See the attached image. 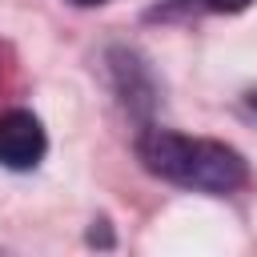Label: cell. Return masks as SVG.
<instances>
[{"label":"cell","instance_id":"cell-1","mask_svg":"<svg viewBox=\"0 0 257 257\" xmlns=\"http://www.w3.org/2000/svg\"><path fill=\"white\" fill-rule=\"evenodd\" d=\"M137 161L145 165V173L209 197H229L249 181V161L233 145L213 137H189L161 124H145L137 133Z\"/></svg>","mask_w":257,"mask_h":257},{"label":"cell","instance_id":"cell-2","mask_svg":"<svg viewBox=\"0 0 257 257\" xmlns=\"http://www.w3.org/2000/svg\"><path fill=\"white\" fill-rule=\"evenodd\" d=\"M48 153V133L36 112L8 108L0 112V165L12 173H32Z\"/></svg>","mask_w":257,"mask_h":257},{"label":"cell","instance_id":"cell-3","mask_svg":"<svg viewBox=\"0 0 257 257\" xmlns=\"http://www.w3.org/2000/svg\"><path fill=\"white\" fill-rule=\"evenodd\" d=\"M108 64H112V88L128 104V112L149 116V108L157 100V88H153V76H149L145 60L137 52H128V48H112L108 52Z\"/></svg>","mask_w":257,"mask_h":257},{"label":"cell","instance_id":"cell-4","mask_svg":"<svg viewBox=\"0 0 257 257\" xmlns=\"http://www.w3.org/2000/svg\"><path fill=\"white\" fill-rule=\"evenodd\" d=\"M253 0H201V8H209V12H225V16H233V12H245Z\"/></svg>","mask_w":257,"mask_h":257},{"label":"cell","instance_id":"cell-5","mask_svg":"<svg viewBox=\"0 0 257 257\" xmlns=\"http://www.w3.org/2000/svg\"><path fill=\"white\" fill-rule=\"evenodd\" d=\"M68 4H76V8H100V4H108V0H68Z\"/></svg>","mask_w":257,"mask_h":257},{"label":"cell","instance_id":"cell-6","mask_svg":"<svg viewBox=\"0 0 257 257\" xmlns=\"http://www.w3.org/2000/svg\"><path fill=\"white\" fill-rule=\"evenodd\" d=\"M249 108H253V112H257V88H253V92H249Z\"/></svg>","mask_w":257,"mask_h":257}]
</instances>
